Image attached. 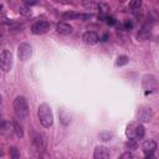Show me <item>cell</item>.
I'll use <instances>...</instances> for the list:
<instances>
[{
  "label": "cell",
  "instance_id": "f1b7e54d",
  "mask_svg": "<svg viewBox=\"0 0 159 159\" xmlns=\"http://www.w3.org/2000/svg\"><path fill=\"white\" fill-rule=\"evenodd\" d=\"M4 153H3V149H2V147H0V157H2Z\"/></svg>",
  "mask_w": 159,
  "mask_h": 159
},
{
  "label": "cell",
  "instance_id": "ffe728a7",
  "mask_svg": "<svg viewBox=\"0 0 159 159\" xmlns=\"http://www.w3.org/2000/svg\"><path fill=\"white\" fill-rule=\"evenodd\" d=\"M9 154H10V157L14 158V159H18V158L20 157V152H19V149H18L16 147H11V148L9 149Z\"/></svg>",
  "mask_w": 159,
  "mask_h": 159
},
{
  "label": "cell",
  "instance_id": "1f68e13d",
  "mask_svg": "<svg viewBox=\"0 0 159 159\" xmlns=\"http://www.w3.org/2000/svg\"><path fill=\"white\" fill-rule=\"evenodd\" d=\"M119 2H125V0H119Z\"/></svg>",
  "mask_w": 159,
  "mask_h": 159
},
{
  "label": "cell",
  "instance_id": "7a4b0ae2",
  "mask_svg": "<svg viewBox=\"0 0 159 159\" xmlns=\"http://www.w3.org/2000/svg\"><path fill=\"white\" fill-rule=\"evenodd\" d=\"M12 106H14L15 115H16L18 118H20V119L27 118V116H29V103H27L25 97L18 96L14 100Z\"/></svg>",
  "mask_w": 159,
  "mask_h": 159
},
{
  "label": "cell",
  "instance_id": "ac0fdd59",
  "mask_svg": "<svg viewBox=\"0 0 159 159\" xmlns=\"http://www.w3.org/2000/svg\"><path fill=\"white\" fill-rule=\"evenodd\" d=\"M71 117H70V113L69 112H66L65 109H62L61 112H60V119H61V122H62V124H65V125H67L69 123H70V119Z\"/></svg>",
  "mask_w": 159,
  "mask_h": 159
},
{
  "label": "cell",
  "instance_id": "8992f818",
  "mask_svg": "<svg viewBox=\"0 0 159 159\" xmlns=\"http://www.w3.org/2000/svg\"><path fill=\"white\" fill-rule=\"evenodd\" d=\"M157 142L155 140H146L144 143H143V146H142V150L143 153H144L146 158H154V152L157 149Z\"/></svg>",
  "mask_w": 159,
  "mask_h": 159
},
{
  "label": "cell",
  "instance_id": "8fae6325",
  "mask_svg": "<svg viewBox=\"0 0 159 159\" xmlns=\"http://www.w3.org/2000/svg\"><path fill=\"white\" fill-rule=\"evenodd\" d=\"M33 144H34V148H35L36 150H39V152L44 150V149H45V147H46V143H45L44 137H42L41 134H39V133L34 136Z\"/></svg>",
  "mask_w": 159,
  "mask_h": 159
},
{
  "label": "cell",
  "instance_id": "4fadbf2b",
  "mask_svg": "<svg viewBox=\"0 0 159 159\" xmlns=\"http://www.w3.org/2000/svg\"><path fill=\"white\" fill-rule=\"evenodd\" d=\"M136 127H137V123L134 122H131L125 128V136L128 139H136Z\"/></svg>",
  "mask_w": 159,
  "mask_h": 159
},
{
  "label": "cell",
  "instance_id": "d4e9b609",
  "mask_svg": "<svg viewBox=\"0 0 159 159\" xmlns=\"http://www.w3.org/2000/svg\"><path fill=\"white\" fill-rule=\"evenodd\" d=\"M19 11H20L21 15H24V16H27V15H30V10H29L26 6H21V8L19 9Z\"/></svg>",
  "mask_w": 159,
  "mask_h": 159
},
{
  "label": "cell",
  "instance_id": "5b68a950",
  "mask_svg": "<svg viewBox=\"0 0 159 159\" xmlns=\"http://www.w3.org/2000/svg\"><path fill=\"white\" fill-rule=\"evenodd\" d=\"M50 27H51V24L49 21L41 20V21L35 23L33 26H31V33L35 34V35H41V34L47 33V31L50 30Z\"/></svg>",
  "mask_w": 159,
  "mask_h": 159
},
{
  "label": "cell",
  "instance_id": "f546056e",
  "mask_svg": "<svg viewBox=\"0 0 159 159\" xmlns=\"http://www.w3.org/2000/svg\"><path fill=\"white\" fill-rule=\"evenodd\" d=\"M2 9H3V5H2V4H0V10H2Z\"/></svg>",
  "mask_w": 159,
  "mask_h": 159
},
{
  "label": "cell",
  "instance_id": "d6986e66",
  "mask_svg": "<svg viewBox=\"0 0 159 159\" xmlns=\"http://www.w3.org/2000/svg\"><path fill=\"white\" fill-rule=\"evenodd\" d=\"M128 61H129L128 56L121 55V56H118L117 60H116V65H117V66H124V65H127V63H128Z\"/></svg>",
  "mask_w": 159,
  "mask_h": 159
},
{
  "label": "cell",
  "instance_id": "6da1fadb",
  "mask_svg": "<svg viewBox=\"0 0 159 159\" xmlns=\"http://www.w3.org/2000/svg\"><path fill=\"white\" fill-rule=\"evenodd\" d=\"M37 116L40 119V123L45 128H50L54 123V116H52V111L50 108V106L47 103H41L39 106V111H37Z\"/></svg>",
  "mask_w": 159,
  "mask_h": 159
},
{
  "label": "cell",
  "instance_id": "484cf974",
  "mask_svg": "<svg viewBox=\"0 0 159 159\" xmlns=\"http://www.w3.org/2000/svg\"><path fill=\"white\" fill-rule=\"evenodd\" d=\"M132 27H133V24H132L131 20H125V21H124V29H125V30H131Z\"/></svg>",
  "mask_w": 159,
  "mask_h": 159
},
{
  "label": "cell",
  "instance_id": "7c38bea8",
  "mask_svg": "<svg viewBox=\"0 0 159 159\" xmlns=\"http://www.w3.org/2000/svg\"><path fill=\"white\" fill-rule=\"evenodd\" d=\"M93 157L96 159H107L109 158V150L106 147H97L93 152Z\"/></svg>",
  "mask_w": 159,
  "mask_h": 159
},
{
  "label": "cell",
  "instance_id": "ba28073f",
  "mask_svg": "<svg viewBox=\"0 0 159 159\" xmlns=\"http://www.w3.org/2000/svg\"><path fill=\"white\" fill-rule=\"evenodd\" d=\"M157 85H158L157 77L153 76V75H146L144 77H143V80H142V86H143V88L147 90V91H149V92L154 91V90L157 88Z\"/></svg>",
  "mask_w": 159,
  "mask_h": 159
},
{
  "label": "cell",
  "instance_id": "2e32d148",
  "mask_svg": "<svg viewBox=\"0 0 159 159\" xmlns=\"http://www.w3.org/2000/svg\"><path fill=\"white\" fill-rule=\"evenodd\" d=\"M146 134V128L143 124H137L136 127V139H142Z\"/></svg>",
  "mask_w": 159,
  "mask_h": 159
},
{
  "label": "cell",
  "instance_id": "9c48e42d",
  "mask_svg": "<svg viewBox=\"0 0 159 159\" xmlns=\"http://www.w3.org/2000/svg\"><path fill=\"white\" fill-rule=\"evenodd\" d=\"M82 40L87 45H94L100 41V36L94 33V31H86V33L82 35Z\"/></svg>",
  "mask_w": 159,
  "mask_h": 159
},
{
  "label": "cell",
  "instance_id": "30bf717a",
  "mask_svg": "<svg viewBox=\"0 0 159 159\" xmlns=\"http://www.w3.org/2000/svg\"><path fill=\"white\" fill-rule=\"evenodd\" d=\"M56 31L58 34H61V35H70V34H72V31H73V27L70 25V24H67V23H63V21H61V23H58L57 25H56Z\"/></svg>",
  "mask_w": 159,
  "mask_h": 159
},
{
  "label": "cell",
  "instance_id": "5bb4252c",
  "mask_svg": "<svg viewBox=\"0 0 159 159\" xmlns=\"http://www.w3.org/2000/svg\"><path fill=\"white\" fill-rule=\"evenodd\" d=\"M61 18L62 20H75L78 18H82V15L78 12H73V11H66V12H62Z\"/></svg>",
  "mask_w": 159,
  "mask_h": 159
},
{
  "label": "cell",
  "instance_id": "44dd1931",
  "mask_svg": "<svg viewBox=\"0 0 159 159\" xmlns=\"http://www.w3.org/2000/svg\"><path fill=\"white\" fill-rule=\"evenodd\" d=\"M142 6V0H131L129 2V8L133 10H138Z\"/></svg>",
  "mask_w": 159,
  "mask_h": 159
},
{
  "label": "cell",
  "instance_id": "4dcf8cb0",
  "mask_svg": "<svg viewBox=\"0 0 159 159\" xmlns=\"http://www.w3.org/2000/svg\"><path fill=\"white\" fill-rule=\"evenodd\" d=\"M0 103H2V96H0Z\"/></svg>",
  "mask_w": 159,
  "mask_h": 159
},
{
  "label": "cell",
  "instance_id": "d6a6232c",
  "mask_svg": "<svg viewBox=\"0 0 159 159\" xmlns=\"http://www.w3.org/2000/svg\"><path fill=\"white\" fill-rule=\"evenodd\" d=\"M55 2H60V0H55Z\"/></svg>",
  "mask_w": 159,
  "mask_h": 159
},
{
  "label": "cell",
  "instance_id": "603a6c76",
  "mask_svg": "<svg viewBox=\"0 0 159 159\" xmlns=\"http://www.w3.org/2000/svg\"><path fill=\"white\" fill-rule=\"evenodd\" d=\"M97 8H98V10H100V12H101L102 15H104L106 12H108V10H111L107 4H98Z\"/></svg>",
  "mask_w": 159,
  "mask_h": 159
},
{
  "label": "cell",
  "instance_id": "277c9868",
  "mask_svg": "<svg viewBox=\"0 0 159 159\" xmlns=\"http://www.w3.org/2000/svg\"><path fill=\"white\" fill-rule=\"evenodd\" d=\"M31 55H33V47H31V45H29L26 42H23V44L19 45V47H18V56H19V58L21 61H24V62L27 61L31 57Z\"/></svg>",
  "mask_w": 159,
  "mask_h": 159
},
{
  "label": "cell",
  "instance_id": "7402d4cb",
  "mask_svg": "<svg viewBox=\"0 0 159 159\" xmlns=\"http://www.w3.org/2000/svg\"><path fill=\"white\" fill-rule=\"evenodd\" d=\"M125 148L128 149V150H133L137 148V142L136 139H128V142L125 143Z\"/></svg>",
  "mask_w": 159,
  "mask_h": 159
},
{
  "label": "cell",
  "instance_id": "52a82bcc",
  "mask_svg": "<svg viewBox=\"0 0 159 159\" xmlns=\"http://www.w3.org/2000/svg\"><path fill=\"white\" fill-rule=\"evenodd\" d=\"M153 117V111L149 106H140L138 109V118L140 122L143 123H147L152 119Z\"/></svg>",
  "mask_w": 159,
  "mask_h": 159
},
{
  "label": "cell",
  "instance_id": "3957f363",
  "mask_svg": "<svg viewBox=\"0 0 159 159\" xmlns=\"http://www.w3.org/2000/svg\"><path fill=\"white\" fill-rule=\"evenodd\" d=\"M12 67V54L9 50H3L0 54V69L4 72H9Z\"/></svg>",
  "mask_w": 159,
  "mask_h": 159
},
{
  "label": "cell",
  "instance_id": "83f0119b",
  "mask_svg": "<svg viewBox=\"0 0 159 159\" xmlns=\"http://www.w3.org/2000/svg\"><path fill=\"white\" fill-rule=\"evenodd\" d=\"M27 4H36L35 0H27Z\"/></svg>",
  "mask_w": 159,
  "mask_h": 159
},
{
  "label": "cell",
  "instance_id": "9a60e30c",
  "mask_svg": "<svg viewBox=\"0 0 159 159\" xmlns=\"http://www.w3.org/2000/svg\"><path fill=\"white\" fill-rule=\"evenodd\" d=\"M12 129H14L15 134H16V137H19V138H23V137H24V129H23V127L19 124V122L14 121V123H12Z\"/></svg>",
  "mask_w": 159,
  "mask_h": 159
},
{
  "label": "cell",
  "instance_id": "cb8c5ba5",
  "mask_svg": "<svg viewBox=\"0 0 159 159\" xmlns=\"http://www.w3.org/2000/svg\"><path fill=\"white\" fill-rule=\"evenodd\" d=\"M121 158H122V159H131V158H137V157H136V154L132 153V152H127V153H123V154L121 155Z\"/></svg>",
  "mask_w": 159,
  "mask_h": 159
},
{
  "label": "cell",
  "instance_id": "4316f807",
  "mask_svg": "<svg viewBox=\"0 0 159 159\" xmlns=\"http://www.w3.org/2000/svg\"><path fill=\"white\" fill-rule=\"evenodd\" d=\"M106 20H107V24L108 25H116V19L115 18H112V16H108V18H106Z\"/></svg>",
  "mask_w": 159,
  "mask_h": 159
},
{
  "label": "cell",
  "instance_id": "e0dca14e",
  "mask_svg": "<svg viewBox=\"0 0 159 159\" xmlns=\"http://www.w3.org/2000/svg\"><path fill=\"white\" fill-rule=\"evenodd\" d=\"M98 138L103 142H109L111 139L113 138V133L109 132V131H102L100 134H98Z\"/></svg>",
  "mask_w": 159,
  "mask_h": 159
}]
</instances>
